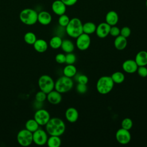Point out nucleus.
Segmentation results:
<instances>
[{"instance_id": "1", "label": "nucleus", "mask_w": 147, "mask_h": 147, "mask_svg": "<svg viewBox=\"0 0 147 147\" xmlns=\"http://www.w3.org/2000/svg\"><path fill=\"white\" fill-rule=\"evenodd\" d=\"M45 126V130L50 136H61L65 130V124L60 118H51Z\"/></svg>"}, {"instance_id": "2", "label": "nucleus", "mask_w": 147, "mask_h": 147, "mask_svg": "<svg viewBox=\"0 0 147 147\" xmlns=\"http://www.w3.org/2000/svg\"><path fill=\"white\" fill-rule=\"evenodd\" d=\"M67 34L71 37L76 38L83 32V24L78 18H73L70 20L65 27Z\"/></svg>"}, {"instance_id": "3", "label": "nucleus", "mask_w": 147, "mask_h": 147, "mask_svg": "<svg viewBox=\"0 0 147 147\" xmlns=\"http://www.w3.org/2000/svg\"><path fill=\"white\" fill-rule=\"evenodd\" d=\"M114 83L111 76H103L99 78L96 84L97 91L102 95L109 94L113 90Z\"/></svg>"}, {"instance_id": "4", "label": "nucleus", "mask_w": 147, "mask_h": 147, "mask_svg": "<svg viewBox=\"0 0 147 147\" xmlns=\"http://www.w3.org/2000/svg\"><path fill=\"white\" fill-rule=\"evenodd\" d=\"M74 86V81L71 78L64 75L59 77L55 82V90L61 94L69 91Z\"/></svg>"}, {"instance_id": "5", "label": "nucleus", "mask_w": 147, "mask_h": 147, "mask_svg": "<svg viewBox=\"0 0 147 147\" xmlns=\"http://www.w3.org/2000/svg\"><path fill=\"white\" fill-rule=\"evenodd\" d=\"M38 13L36 10L30 8L23 9L20 13L21 21L27 25H33L37 22Z\"/></svg>"}, {"instance_id": "6", "label": "nucleus", "mask_w": 147, "mask_h": 147, "mask_svg": "<svg viewBox=\"0 0 147 147\" xmlns=\"http://www.w3.org/2000/svg\"><path fill=\"white\" fill-rule=\"evenodd\" d=\"M38 85L41 91L49 93L55 88V82L53 78L48 75H41L38 80Z\"/></svg>"}, {"instance_id": "7", "label": "nucleus", "mask_w": 147, "mask_h": 147, "mask_svg": "<svg viewBox=\"0 0 147 147\" xmlns=\"http://www.w3.org/2000/svg\"><path fill=\"white\" fill-rule=\"evenodd\" d=\"M17 140L21 146H28L33 142V133L26 129H23L18 132Z\"/></svg>"}, {"instance_id": "8", "label": "nucleus", "mask_w": 147, "mask_h": 147, "mask_svg": "<svg viewBox=\"0 0 147 147\" xmlns=\"http://www.w3.org/2000/svg\"><path fill=\"white\" fill-rule=\"evenodd\" d=\"M48 133L46 130L38 128L33 133V142L38 146H43L47 144Z\"/></svg>"}, {"instance_id": "9", "label": "nucleus", "mask_w": 147, "mask_h": 147, "mask_svg": "<svg viewBox=\"0 0 147 147\" xmlns=\"http://www.w3.org/2000/svg\"><path fill=\"white\" fill-rule=\"evenodd\" d=\"M50 118L49 113L44 109H37L34 114V119L40 126H45Z\"/></svg>"}, {"instance_id": "10", "label": "nucleus", "mask_w": 147, "mask_h": 147, "mask_svg": "<svg viewBox=\"0 0 147 147\" xmlns=\"http://www.w3.org/2000/svg\"><path fill=\"white\" fill-rule=\"evenodd\" d=\"M76 38V46L78 49L85 51L89 48L91 44V38L89 34L82 33Z\"/></svg>"}, {"instance_id": "11", "label": "nucleus", "mask_w": 147, "mask_h": 147, "mask_svg": "<svg viewBox=\"0 0 147 147\" xmlns=\"http://www.w3.org/2000/svg\"><path fill=\"white\" fill-rule=\"evenodd\" d=\"M131 134L129 130L123 128L119 129L115 133V138L118 143L122 145L129 144L131 140Z\"/></svg>"}, {"instance_id": "12", "label": "nucleus", "mask_w": 147, "mask_h": 147, "mask_svg": "<svg viewBox=\"0 0 147 147\" xmlns=\"http://www.w3.org/2000/svg\"><path fill=\"white\" fill-rule=\"evenodd\" d=\"M111 26L107 23L101 22L98 26H96L95 33L96 36L100 38H103L106 37L110 32Z\"/></svg>"}, {"instance_id": "13", "label": "nucleus", "mask_w": 147, "mask_h": 147, "mask_svg": "<svg viewBox=\"0 0 147 147\" xmlns=\"http://www.w3.org/2000/svg\"><path fill=\"white\" fill-rule=\"evenodd\" d=\"M138 65L136 61L133 59H127L123 61L122 64L123 70L127 74H134L137 72Z\"/></svg>"}, {"instance_id": "14", "label": "nucleus", "mask_w": 147, "mask_h": 147, "mask_svg": "<svg viewBox=\"0 0 147 147\" xmlns=\"http://www.w3.org/2000/svg\"><path fill=\"white\" fill-rule=\"evenodd\" d=\"M66 9L67 6L61 0H56L52 4V10L57 16L65 14Z\"/></svg>"}, {"instance_id": "15", "label": "nucleus", "mask_w": 147, "mask_h": 147, "mask_svg": "<svg viewBox=\"0 0 147 147\" xmlns=\"http://www.w3.org/2000/svg\"><path fill=\"white\" fill-rule=\"evenodd\" d=\"M47 99L51 104L57 105L62 100L61 94L55 90H53L47 94Z\"/></svg>"}, {"instance_id": "16", "label": "nucleus", "mask_w": 147, "mask_h": 147, "mask_svg": "<svg viewBox=\"0 0 147 147\" xmlns=\"http://www.w3.org/2000/svg\"><path fill=\"white\" fill-rule=\"evenodd\" d=\"M65 117L70 123L76 122L79 118V113L78 110L75 107H69L65 112Z\"/></svg>"}, {"instance_id": "17", "label": "nucleus", "mask_w": 147, "mask_h": 147, "mask_svg": "<svg viewBox=\"0 0 147 147\" xmlns=\"http://www.w3.org/2000/svg\"><path fill=\"white\" fill-rule=\"evenodd\" d=\"M37 21L42 25H48L52 21V16L47 11H41L38 13Z\"/></svg>"}, {"instance_id": "18", "label": "nucleus", "mask_w": 147, "mask_h": 147, "mask_svg": "<svg viewBox=\"0 0 147 147\" xmlns=\"http://www.w3.org/2000/svg\"><path fill=\"white\" fill-rule=\"evenodd\" d=\"M119 20V17L117 13L114 10L109 11L107 13L105 17L106 22L110 26L116 25Z\"/></svg>"}, {"instance_id": "19", "label": "nucleus", "mask_w": 147, "mask_h": 147, "mask_svg": "<svg viewBox=\"0 0 147 147\" xmlns=\"http://www.w3.org/2000/svg\"><path fill=\"white\" fill-rule=\"evenodd\" d=\"M34 50L38 53H44L48 48L47 42L44 39H37L33 44Z\"/></svg>"}, {"instance_id": "20", "label": "nucleus", "mask_w": 147, "mask_h": 147, "mask_svg": "<svg viewBox=\"0 0 147 147\" xmlns=\"http://www.w3.org/2000/svg\"><path fill=\"white\" fill-rule=\"evenodd\" d=\"M138 66L147 65V52L145 51H141L136 55L135 59Z\"/></svg>"}, {"instance_id": "21", "label": "nucleus", "mask_w": 147, "mask_h": 147, "mask_svg": "<svg viewBox=\"0 0 147 147\" xmlns=\"http://www.w3.org/2000/svg\"><path fill=\"white\" fill-rule=\"evenodd\" d=\"M127 44V38L122 36L121 35H119L115 37V38L114 41V45L115 48L119 51H122L124 49Z\"/></svg>"}, {"instance_id": "22", "label": "nucleus", "mask_w": 147, "mask_h": 147, "mask_svg": "<svg viewBox=\"0 0 147 147\" xmlns=\"http://www.w3.org/2000/svg\"><path fill=\"white\" fill-rule=\"evenodd\" d=\"M63 75L68 78H74L77 73L76 67L74 64H67L63 69Z\"/></svg>"}, {"instance_id": "23", "label": "nucleus", "mask_w": 147, "mask_h": 147, "mask_svg": "<svg viewBox=\"0 0 147 147\" xmlns=\"http://www.w3.org/2000/svg\"><path fill=\"white\" fill-rule=\"evenodd\" d=\"M60 48L64 52L67 53L73 52L75 49V45L71 40L69 39H65L63 40Z\"/></svg>"}, {"instance_id": "24", "label": "nucleus", "mask_w": 147, "mask_h": 147, "mask_svg": "<svg viewBox=\"0 0 147 147\" xmlns=\"http://www.w3.org/2000/svg\"><path fill=\"white\" fill-rule=\"evenodd\" d=\"M47 144L49 147H59L61 144V140L60 136H50L48 138Z\"/></svg>"}, {"instance_id": "25", "label": "nucleus", "mask_w": 147, "mask_h": 147, "mask_svg": "<svg viewBox=\"0 0 147 147\" xmlns=\"http://www.w3.org/2000/svg\"><path fill=\"white\" fill-rule=\"evenodd\" d=\"M96 28V25L92 22H87L83 24V32L89 35L95 32Z\"/></svg>"}, {"instance_id": "26", "label": "nucleus", "mask_w": 147, "mask_h": 147, "mask_svg": "<svg viewBox=\"0 0 147 147\" xmlns=\"http://www.w3.org/2000/svg\"><path fill=\"white\" fill-rule=\"evenodd\" d=\"M62 38L61 37L59 36H55L52 37L49 42V46L54 49H59L61 47V44H62Z\"/></svg>"}, {"instance_id": "27", "label": "nucleus", "mask_w": 147, "mask_h": 147, "mask_svg": "<svg viewBox=\"0 0 147 147\" xmlns=\"http://www.w3.org/2000/svg\"><path fill=\"white\" fill-rule=\"evenodd\" d=\"M39 126L40 125H38V123L34 118L28 119L26 122L25 125V129L32 133H33L34 131L37 130L39 128Z\"/></svg>"}, {"instance_id": "28", "label": "nucleus", "mask_w": 147, "mask_h": 147, "mask_svg": "<svg viewBox=\"0 0 147 147\" xmlns=\"http://www.w3.org/2000/svg\"><path fill=\"white\" fill-rule=\"evenodd\" d=\"M111 78L114 82V84H121L125 80V75L120 71H117L114 72L111 76Z\"/></svg>"}, {"instance_id": "29", "label": "nucleus", "mask_w": 147, "mask_h": 147, "mask_svg": "<svg viewBox=\"0 0 147 147\" xmlns=\"http://www.w3.org/2000/svg\"><path fill=\"white\" fill-rule=\"evenodd\" d=\"M24 39L26 44L29 45H33L36 41L37 37L34 33L32 32H28L25 34Z\"/></svg>"}, {"instance_id": "30", "label": "nucleus", "mask_w": 147, "mask_h": 147, "mask_svg": "<svg viewBox=\"0 0 147 147\" xmlns=\"http://www.w3.org/2000/svg\"><path fill=\"white\" fill-rule=\"evenodd\" d=\"M74 78L75 80L78 83L87 84L88 82V78L86 75L84 74H81L78 72L75 74Z\"/></svg>"}, {"instance_id": "31", "label": "nucleus", "mask_w": 147, "mask_h": 147, "mask_svg": "<svg viewBox=\"0 0 147 147\" xmlns=\"http://www.w3.org/2000/svg\"><path fill=\"white\" fill-rule=\"evenodd\" d=\"M69 21H70V19L69 17L67 15L64 14L61 16H59V17L58 19V23L60 26L63 28H65L66 26L69 23Z\"/></svg>"}, {"instance_id": "32", "label": "nucleus", "mask_w": 147, "mask_h": 147, "mask_svg": "<svg viewBox=\"0 0 147 147\" xmlns=\"http://www.w3.org/2000/svg\"><path fill=\"white\" fill-rule=\"evenodd\" d=\"M133 125V121L129 118H125L121 122V127L127 130H130L132 128Z\"/></svg>"}, {"instance_id": "33", "label": "nucleus", "mask_w": 147, "mask_h": 147, "mask_svg": "<svg viewBox=\"0 0 147 147\" xmlns=\"http://www.w3.org/2000/svg\"><path fill=\"white\" fill-rule=\"evenodd\" d=\"M76 61V56L73 53H67L65 55V63L67 64H74Z\"/></svg>"}, {"instance_id": "34", "label": "nucleus", "mask_w": 147, "mask_h": 147, "mask_svg": "<svg viewBox=\"0 0 147 147\" xmlns=\"http://www.w3.org/2000/svg\"><path fill=\"white\" fill-rule=\"evenodd\" d=\"M47 94L40 90L36 94L35 100L37 102L42 103L47 99Z\"/></svg>"}, {"instance_id": "35", "label": "nucleus", "mask_w": 147, "mask_h": 147, "mask_svg": "<svg viewBox=\"0 0 147 147\" xmlns=\"http://www.w3.org/2000/svg\"><path fill=\"white\" fill-rule=\"evenodd\" d=\"M131 34V29L128 26H123L120 29V35L122 36L127 38Z\"/></svg>"}, {"instance_id": "36", "label": "nucleus", "mask_w": 147, "mask_h": 147, "mask_svg": "<svg viewBox=\"0 0 147 147\" xmlns=\"http://www.w3.org/2000/svg\"><path fill=\"white\" fill-rule=\"evenodd\" d=\"M76 91L80 94H85L87 91V84L78 83L76 87Z\"/></svg>"}, {"instance_id": "37", "label": "nucleus", "mask_w": 147, "mask_h": 147, "mask_svg": "<svg viewBox=\"0 0 147 147\" xmlns=\"http://www.w3.org/2000/svg\"><path fill=\"white\" fill-rule=\"evenodd\" d=\"M137 72L138 75L142 78L147 76V68L146 66H138Z\"/></svg>"}, {"instance_id": "38", "label": "nucleus", "mask_w": 147, "mask_h": 147, "mask_svg": "<svg viewBox=\"0 0 147 147\" xmlns=\"http://www.w3.org/2000/svg\"><path fill=\"white\" fill-rule=\"evenodd\" d=\"M109 34L115 37L120 35V29L115 25L111 26Z\"/></svg>"}, {"instance_id": "39", "label": "nucleus", "mask_w": 147, "mask_h": 147, "mask_svg": "<svg viewBox=\"0 0 147 147\" xmlns=\"http://www.w3.org/2000/svg\"><path fill=\"white\" fill-rule=\"evenodd\" d=\"M55 61L58 64L65 63V55L62 53H57L55 56Z\"/></svg>"}, {"instance_id": "40", "label": "nucleus", "mask_w": 147, "mask_h": 147, "mask_svg": "<svg viewBox=\"0 0 147 147\" xmlns=\"http://www.w3.org/2000/svg\"><path fill=\"white\" fill-rule=\"evenodd\" d=\"M67 6H71L74 5L78 0H61Z\"/></svg>"}, {"instance_id": "41", "label": "nucleus", "mask_w": 147, "mask_h": 147, "mask_svg": "<svg viewBox=\"0 0 147 147\" xmlns=\"http://www.w3.org/2000/svg\"><path fill=\"white\" fill-rule=\"evenodd\" d=\"M145 5H146V7H147V0L146 1V3H145Z\"/></svg>"}]
</instances>
